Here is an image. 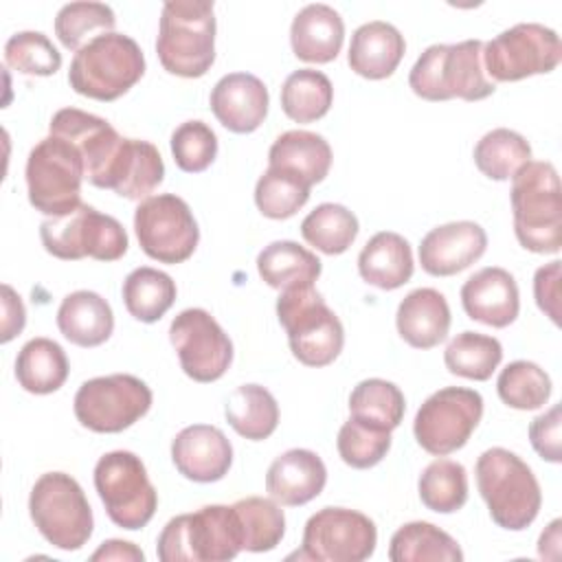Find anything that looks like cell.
<instances>
[{
  "label": "cell",
  "instance_id": "6da1fadb",
  "mask_svg": "<svg viewBox=\"0 0 562 562\" xmlns=\"http://www.w3.org/2000/svg\"><path fill=\"white\" fill-rule=\"evenodd\" d=\"M514 233L525 250L555 255L562 248V189L549 160H529L512 176Z\"/></svg>",
  "mask_w": 562,
  "mask_h": 562
},
{
  "label": "cell",
  "instance_id": "7a4b0ae2",
  "mask_svg": "<svg viewBox=\"0 0 562 562\" xmlns=\"http://www.w3.org/2000/svg\"><path fill=\"white\" fill-rule=\"evenodd\" d=\"M408 86L426 101H481L496 90L483 68L481 40L428 46L411 68Z\"/></svg>",
  "mask_w": 562,
  "mask_h": 562
},
{
  "label": "cell",
  "instance_id": "3957f363",
  "mask_svg": "<svg viewBox=\"0 0 562 562\" xmlns=\"http://www.w3.org/2000/svg\"><path fill=\"white\" fill-rule=\"evenodd\" d=\"M244 551L241 525L233 505H204L171 518L156 542L162 562H226Z\"/></svg>",
  "mask_w": 562,
  "mask_h": 562
},
{
  "label": "cell",
  "instance_id": "277c9868",
  "mask_svg": "<svg viewBox=\"0 0 562 562\" xmlns=\"http://www.w3.org/2000/svg\"><path fill=\"white\" fill-rule=\"evenodd\" d=\"M476 487L492 520L509 531L527 529L542 505V492L531 468L507 448H490L476 459Z\"/></svg>",
  "mask_w": 562,
  "mask_h": 562
},
{
  "label": "cell",
  "instance_id": "5b68a950",
  "mask_svg": "<svg viewBox=\"0 0 562 562\" xmlns=\"http://www.w3.org/2000/svg\"><path fill=\"white\" fill-rule=\"evenodd\" d=\"M215 13L206 0H169L162 4L156 53L176 77L195 79L215 61Z\"/></svg>",
  "mask_w": 562,
  "mask_h": 562
},
{
  "label": "cell",
  "instance_id": "8992f818",
  "mask_svg": "<svg viewBox=\"0 0 562 562\" xmlns=\"http://www.w3.org/2000/svg\"><path fill=\"white\" fill-rule=\"evenodd\" d=\"M145 75V55L123 33H101L81 46L68 70L70 88L88 99L116 101Z\"/></svg>",
  "mask_w": 562,
  "mask_h": 562
},
{
  "label": "cell",
  "instance_id": "52a82bcc",
  "mask_svg": "<svg viewBox=\"0 0 562 562\" xmlns=\"http://www.w3.org/2000/svg\"><path fill=\"white\" fill-rule=\"evenodd\" d=\"M277 316L288 334L292 356L305 367L331 364L345 345V329L314 285L279 294Z\"/></svg>",
  "mask_w": 562,
  "mask_h": 562
},
{
  "label": "cell",
  "instance_id": "ba28073f",
  "mask_svg": "<svg viewBox=\"0 0 562 562\" xmlns=\"http://www.w3.org/2000/svg\"><path fill=\"white\" fill-rule=\"evenodd\" d=\"M29 514L37 531L61 551L81 549L94 527L81 485L66 472H46L31 487Z\"/></svg>",
  "mask_w": 562,
  "mask_h": 562
},
{
  "label": "cell",
  "instance_id": "9c48e42d",
  "mask_svg": "<svg viewBox=\"0 0 562 562\" xmlns=\"http://www.w3.org/2000/svg\"><path fill=\"white\" fill-rule=\"evenodd\" d=\"M26 191L35 211L57 217L81 204V180L86 178L83 158L79 149L61 138L48 134L26 158Z\"/></svg>",
  "mask_w": 562,
  "mask_h": 562
},
{
  "label": "cell",
  "instance_id": "30bf717a",
  "mask_svg": "<svg viewBox=\"0 0 562 562\" xmlns=\"http://www.w3.org/2000/svg\"><path fill=\"white\" fill-rule=\"evenodd\" d=\"M40 237L46 252L64 261H77L83 257L116 261L130 246L127 233L116 217L83 202L66 215L44 220L40 224Z\"/></svg>",
  "mask_w": 562,
  "mask_h": 562
},
{
  "label": "cell",
  "instance_id": "8fae6325",
  "mask_svg": "<svg viewBox=\"0 0 562 562\" xmlns=\"http://www.w3.org/2000/svg\"><path fill=\"white\" fill-rule=\"evenodd\" d=\"M94 487L110 520L127 531L143 529L156 514V487L140 457L130 450H112L97 461Z\"/></svg>",
  "mask_w": 562,
  "mask_h": 562
},
{
  "label": "cell",
  "instance_id": "7c38bea8",
  "mask_svg": "<svg viewBox=\"0 0 562 562\" xmlns=\"http://www.w3.org/2000/svg\"><path fill=\"white\" fill-rule=\"evenodd\" d=\"M151 389L136 375L112 373L86 380L75 393V417L92 432H121L151 408Z\"/></svg>",
  "mask_w": 562,
  "mask_h": 562
},
{
  "label": "cell",
  "instance_id": "4fadbf2b",
  "mask_svg": "<svg viewBox=\"0 0 562 562\" xmlns=\"http://www.w3.org/2000/svg\"><path fill=\"white\" fill-rule=\"evenodd\" d=\"M562 59V44L553 29L520 22L483 44V68L492 81H520L551 72Z\"/></svg>",
  "mask_w": 562,
  "mask_h": 562
},
{
  "label": "cell",
  "instance_id": "5bb4252c",
  "mask_svg": "<svg viewBox=\"0 0 562 562\" xmlns=\"http://www.w3.org/2000/svg\"><path fill=\"white\" fill-rule=\"evenodd\" d=\"M481 417L483 397L479 391L465 386H443L419 406L413 422V432L426 452L446 457L468 443Z\"/></svg>",
  "mask_w": 562,
  "mask_h": 562
},
{
  "label": "cell",
  "instance_id": "9a60e30c",
  "mask_svg": "<svg viewBox=\"0 0 562 562\" xmlns=\"http://www.w3.org/2000/svg\"><path fill=\"white\" fill-rule=\"evenodd\" d=\"M134 231L143 252L160 263L187 261L200 241L189 204L176 193L149 195L134 211Z\"/></svg>",
  "mask_w": 562,
  "mask_h": 562
},
{
  "label": "cell",
  "instance_id": "2e32d148",
  "mask_svg": "<svg viewBox=\"0 0 562 562\" xmlns=\"http://www.w3.org/2000/svg\"><path fill=\"white\" fill-rule=\"evenodd\" d=\"M378 529L369 516L347 507H323L303 529L299 560L362 562L373 555Z\"/></svg>",
  "mask_w": 562,
  "mask_h": 562
},
{
  "label": "cell",
  "instance_id": "e0dca14e",
  "mask_svg": "<svg viewBox=\"0 0 562 562\" xmlns=\"http://www.w3.org/2000/svg\"><path fill=\"white\" fill-rule=\"evenodd\" d=\"M169 340L182 371L195 382L220 380L233 362V342L202 307L182 310L169 325Z\"/></svg>",
  "mask_w": 562,
  "mask_h": 562
},
{
  "label": "cell",
  "instance_id": "ac0fdd59",
  "mask_svg": "<svg viewBox=\"0 0 562 562\" xmlns=\"http://www.w3.org/2000/svg\"><path fill=\"white\" fill-rule=\"evenodd\" d=\"M48 134L61 136L79 149L86 178L94 187H101L103 176L123 143V136L105 119L77 108L57 110L50 119Z\"/></svg>",
  "mask_w": 562,
  "mask_h": 562
},
{
  "label": "cell",
  "instance_id": "d6986e66",
  "mask_svg": "<svg viewBox=\"0 0 562 562\" xmlns=\"http://www.w3.org/2000/svg\"><path fill=\"white\" fill-rule=\"evenodd\" d=\"M487 248L485 228L461 220L435 226L422 237L419 263L432 277H452L483 257Z\"/></svg>",
  "mask_w": 562,
  "mask_h": 562
},
{
  "label": "cell",
  "instance_id": "ffe728a7",
  "mask_svg": "<svg viewBox=\"0 0 562 562\" xmlns=\"http://www.w3.org/2000/svg\"><path fill=\"white\" fill-rule=\"evenodd\" d=\"M171 461L184 479L215 483L231 470L233 446L217 426L193 424L173 437Z\"/></svg>",
  "mask_w": 562,
  "mask_h": 562
},
{
  "label": "cell",
  "instance_id": "44dd1931",
  "mask_svg": "<svg viewBox=\"0 0 562 562\" xmlns=\"http://www.w3.org/2000/svg\"><path fill=\"white\" fill-rule=\"evenodd\" d=\"M211 112L235 134L255 132L268 114V88L250 72H228L211 90Z\"/></svg>",
  "mask_w": 562,
  "mask_h": 562
},
{
  "label": "cell",
  "instance_id": "7402d4cb",
  "mask_svg": "<svg viewBox=\"0 0 562 562\" xmlns=\"http://www.w3.org/2000/svg\"><path fill=\"white\" fill-rule=\"evenodd\" d=\"M461 305L472 321L503 329L520 312L516 279L498 266L481 268L461 285Z\"/></svg>",
  "mask_w": 562,
  "mask_h": 562
},
{
  "label": "cell",
  "instance_id": "603a6c76",
  "mask_svg": "<svg viewBox=\"0 0 562 562\" xmlns=\"http://www.w3.org/2000/svg\"><path fill=\"white\" fill-rule=\"evenodd\" d=\"M165 178V162L156 145L140 138H123L99 189H112L127 200H147Z\"/></svg>",
  "mask_w": 562,
  "mask_h": 562
},
{
  "label": "cell",
  "instance_id": "cb8c5ba5",
  "mask_svg": "<svg viewBox=\"0 0 562 562\" xmlns=\"http://www.w3.org/2000/svg\"><path fill=\"white\" fill-rule=\"evenodd\" d=\"M327 483L323 459L305 448H292L279 454L266 472V492L285 507H299L316 498Z\"/></svg>",
  "mask_w": 562,
  "mask_h": 562
},
{
  "label": "cell",
  "instance_id": "d4e9b609",
  "mask_svg": "<svg viewBox=\"0 0 562 562\" xmlns=\"http://www.w3.org/2000/svg\"><path fill=\"white\" fill-rule=\"evenodd\" d=\"M345 40V22L329 4L303 7L290 26L292 53L301 61L329 64L338 57Z\"/></svg>",
  "mask_w": 562,
  "mask_h": 562
},
{
  "label": "cell",
  "instance_id": "484cf974",
  "mask_svg": "<svg viewBox=\"0 0 562 562\" xmlns=\"http://www.w3.org/2000/svg\"><path fill=\"white\" fill-rule=\"evenodd\" d=\"M404 50V35L393 24L373 20L353 31L347 61L356 75L378 81L395 72Z\"/></svg>",
  "mask_w": 562,
  "mask_h": 562
},
{
  "label": "cell",
  "instance_id": "4316f807",
  "mask_svg": "<svg viewBox=\"0 0 562 562\" xmlns=\"http://www.w3.org/2000/svg\"><path fill=\"white\" fill-rule=\"evenodd\" d=\"M395 325L400 336L415 349H432L446 340L450 329V307L435 288H417L397 305Z\"/></svg>",
  "mask_w": 562,
  "mask_h": 562
},
{
  "label": "cell",
  "instance_id": "83f0119b",
  "mask_svg": "<svg viewBox=\"0 0 562 562\" xmlns=\"http://www.w3.org/2000/svg\"><path fill=\"white\" fill-rule=\"evenodd\" d=\"M57 327L77 347H99L112 336L114 314L101 294L77 290L64 296L57 310Z\"/></svg>",
  "mask_w": 562,
  "mask_h": 562
},
{
  "label": "cell",
  "instance_id": "f1b7e54d",
  "mask_svg": "<svg viewBox=\"0 0 562 562\" xmlns=\"http://www.w3.org/2000/svg\"><path fill=\"white\" fill-rule=\"evenodd\" d=\"M415 270L411 244L393 233H375L358 255L360 277L380 290H397L411 281Z\"/></svg>",
  "mask_w": 562,
  "mask_h": 562
},
{
  "label": "cell",
  "instance_id": "f546056e",
  "mask_svg": "<svg viewBox=\"0 0 562 562\" xmlns=\"http://www.w3.org/2000/svg\"><path fill=\"white\" fill-rule=\"evenodd\" d=\"M268 167L290 171L314 187L329 173L331 147L321 134L307 130H290L277 136L272 143L268 151Z\"/></svg>",
  "mask_w": 562,
  "mask_h": 562
},
{
  "label": "cell",
  "instance_id": "4dcf8cb0",
  "mask_svg": "<svg viewBox=\"0 0 562 562\" xmlns=\"http://www.w3.org/2000/svg\"><path fill=\"white\" fill-rule=\"evenodd\" d=\"M257 270L270 288L285 292L292 288L314 285L323 266L321 259L305 246L290 239H279L268 244L257 255Z\"/></svg>",
  "mask_w": 562,
  "mask_h": 562
},
{
  "label": "cell",
  "instance_id": "1f68e13d",
  "mask_svg": "<svg viewBox=\"0 0 562 562\" xmlns=\"http://www.w3.org/2000/svg\"><path fill=\"white\" fill-rule=\"evenodd\" d=\"M68 371V358L61 345L44 336L31 338L15 358L18 384L35 395H48L61 389Z\"/></svg>",
  "mask_w": 562,
  "mask_h": 562
},
{
  "label": "cell",
  "instance_id": "d6a6232c",
  "mask_svg": "<svg viewBox=\"0 0 562 562\" xmlns=\"http://www.w3.org/2000/svg\"><path fill=\"white\" fill-rule=\"evenodd\" d=\"M224 415L239 437L263 441L277 430L279 404L268 389L259 384H241L228 395Z\"/></svg>",
  "mask_w": 562,
  "mask_h": 562
},
{
  "label": "cell",
  "instance_id": "836d02e7",
  "mask_svg": "<svg viewBox=\"0 0 562 562\" xmlns=\"http://www.w3.org/2000/svg\"><path fill=\"white\" fill-rule=\"evenodd\" d=\"M391 562H461L463 551L443 529L426 520L402 525L389 542Z\"/></svg>",
  "mask_w": 562,
  "mask_h": 562
},
{
  "label": "cell",
  "instance_id": "e575fe53",
  "mask_svg": "<svg viewBox=\"0 0 562 562\" xmlns=\"http://www.w3.org/2000/svg\"><path fill=\"white\" fill-rule=\"evenodd\" d=\"M123 303L127 312L140 323L160 321L176 301L173 279L156 268L140 266L123 281Z\"/></svg>",
  "mask_w": 562,
  "mask_h": 562
},
{
  "label": "cell",
  "instance_id": "d590c367",
  "mask_svg": "<svg viewBox=\"0 0 562 562\" xmlns=\"http://www.w3.org/2000/svg\"><path fill=\"white\" fill-rule=\"evenodd\" d=\"M334 101V86L329 77L314 68H299L290 72L281 86V108L285 116L296 123H312L323 119Z\"/></svg>",
  "mask_w": 562,
  "mask_h": 562
},
{
  "label": "cell",
  "instance_id": "8d00e7d4",
  "mask_svg": "<svg viewBox=\"0 0 562 562\" xmlns=\"http://www.w3.org/2000/svg\"><path fill=\"white\" fill-rule=\"evenodd\" d=\"M358 217L342 204L325 202L301 222L303 239L325 255H342L358 237Z\"/></svg>",
  "mask_w": 562,
  "mask_h": 562
},
{
  "label": "cell",
  "instance_id": "74e56055",
  "mask_svg": "<svg viewBox=\"0 0 562 562\" xmlns=\"http://www.w3.org/2000/svg\"><path fill=\"white\" fill-rule=\"evenodd\" d=\"M503 360V347L494 336L479 331H461L457 334L446 351L443 362L446 369L454 375L485 382L492 378L496 367Z\"/></svg>",
  "mask_w": 562,
  "mask_h": 562
},
{
  "label": "cell",
  "instance_id": "f35d334b",
  "mask_svg": "<svg viewBox=\"0 0 562 562\" xmlns=\"http://www.w3.org/2000/svg\"><path fill=\"white\" fill-rule=\"evenodd\" d=\"M531 160V145L514 130L496 127L474 145V165L490 180H509Z\"/></svg>",
  "mask_w": 562,
  "mask_h": 562
},
{
  "label": "cell",
  "instance_id": "ab89813d",
  "mask_svg": "<svg viewBox=\"0 0 562 562\" xmlns=\"http://www.w3.org/2000/svg\"><path fill=\"white\" fill-rule=\"evenodd\" d=\"M404 411V393L400 391L397 384L382 378H369L358 382L349 395L351 417L375 424L386 430H393L402 424Z\"/></svg>",
  "mask_w": 562,
  "mask_h": 562
},
{
  "label": "cell",
  "instance_id": "60d3db41",
  "mask_svg": "<svg viewBox=\"0 0 562 562\" xmlns=\"http://www.w3.org/2000/svg\"><path fill=\"white\" fill-rule=\"evenodd\" d=\"M244 538V551H272L285 533V516L277 501L263 496H246L233 503Z\"/></svg>",
  "mask_w": 562,
  "mask_h": 562
},
{
  "label": "cell",
  "instance_id": "b9f144b4",
  "mask_svg": "<svg viewBox=\"0 0 562 562\" xmlns=\"http://www.w3.org/2000/svg\"><path fill=\"white\" fill-rule=\"evenodd\" d=\"M417 490L430 512L452 514L468 501V472L452 459H437L424 468Z\"/></svg>",
  "mask_w": 562,
  "mask_h": 562
},
{
  "label": "cell",
  "instance_id": "7bdbcfd3",
  "mask_svg": "<svg viewBox=\"0 0 562 562\" xmlns=\"http://www.w3.org/2000/svg\"><path fill=\"white\" fill-rule=\"evenodd\" d=\"M114 11L103 2H68L55 15V35L68 50H79L101 33H112Z\"/></svg>",
  "mask_w": 562,
  "mask_h": 562
},
{
  "label": "cell",
  "instance_id": "ee69618b",
  "mask_svg": "<svg viewBox=\"0 0 562 562\" xmlns=\"http://www.w3.org/2000/svg\"><path fill=\"white\" fill-rule=\"evenodd\" d=\"M310 184L299 176L268 167L255 184V204L270 220H288L310 200Z\"/></svg>",
  "mask_w": 562,
  "mask_h": 562
},
{
  "label": "cell",
  "instance_id": "f6af8a7d",
  "mask_svg": "<svg viewBox=\"0 0 562 562\" xmlns=\"http://www.w3.org/2000/svg\"><path fill=\"white\" fill-rule=\"evenodd\" d=\"M496 391L503 404L516 411H533L551 397V378L536 362L514 360L501 371Z\"/></svg>",
  "mask_w": 562,
  "mask_h": 562
},
{
  "label": "cell",
  "instance_id": "bcb514c9",
  "mask_svg": "<svg viewBox=\"0 0 562 562\" xmlns=\"http://www.w3.org/2000/svg\"><path fill=\"white\" fill-rule=\"evenodd\" d=\"M336 448L347 465L356 470H367L378 465L386 457L391 448V430L349 417L338 430Z\"/></svg>",
  "mask_w": 562,
  "mask_h": 562
},
{
  "label": "cell",
  "instance_id": "7dc6e473",
  "mask_svg": "<svg viewBox=\"0 0 562 562\" xmlns=\"http://www.w3.org/2000/svg\"><path fill=\"white\" fill-rule=\"evenodd\" d=\"M4 61L22 75L48 77L61 68V53L44 33L20 31L4 44Z\"/></svg>",
  "mask_w": 562,
  "mask_h": 562
},
{
  "label": "cell",
  "instance_id": "c3c4849f",
  "mask_svg": "<svg viewBox=\"0 0 562 562\" xmlns=\"http://www.w3.org/2000/svg\"><path fill=\"white\" fill-rule=\"evenodd\" d=\"M171 154L187 173H200L217 156V136L204 121H184L171 134Z\"/></svg>",
  "mask_w": 562,
  "mask_h": 562
},
{
  "label": "cell",
  "instance_id": "681fc988",
  "mask_svg": "<svg viewBox=\"0 0 562 562\" xmlns=\"http://www.w3.org/2000/svg\"><path fill=\"white\" fill-rule=\"evenodd\" d=\"M560 406H551L547 413L538 415L529 424V441L533 450L551 463L562 461V448H560Z\"/></svg>",
  "mask_w": 562,
  "mask_h": 562
},
{
  "label": "cell",
  "instance_id": "f907efd6",
  "mask_svg": "<svg viewBox=\"0 0 562 562\" xmlns=\"http://www.w3.org/2000/svg\"><path fill=\"white\" fill-rule=\"evenodd\" d=\"M533 294L538 307L558 325L560 323V261L540 266L533 277Z\"/></svg>",
  "mask_w": 562,
  "mask_h": 562
},
{
  "label": "cell",
  "instance_id": "816d5d0a",
  "mask_svg": "<svg viewBox=\"0 0 562 562\" xmlns=\"http://www.w3.org/2000/svg\"><path fill=\"white\" fill-rule=\"evenodd\" d=\"M2 342H9L15 334H20L24 329L26 323V312L22 305V299L15 294V290L11 285H2Z\"/></svg>",
  "mask_w": 562,
  "mask_h": 562
},
{
  "label": "cell",
  "instance_id": "f5cc1de1",
  "mask_svg": "<svg viewBox=\"0 0 562 562\" xmlns=\"http://www.w3.org/2000/svg\"><path fill=\"white\" fill-rule=\"evenodd\" d=\"M92 562L97 560H127V562H143L145 555L143 551L132 544V542H125V540H105L92 555H90Z\"/></svg>",
  "mask_w": 562,
  "mask_h": 562
},
{
  "label": "cell",
  "instance_id": "db71d44e",
  "mask_svg": "<svg viewBox=\"0 0 562 562\" xmlns=\"http://www.w3.org/2000/svg\"><path fill=\"white\" fill-rule=\"evenodd\" d=\"M558 544H560V520L555 518L538 540V553L540 558H558Z\"/></svg>",
  "mask_w": 562,
  "mask_h": 562
}]
</instances>
